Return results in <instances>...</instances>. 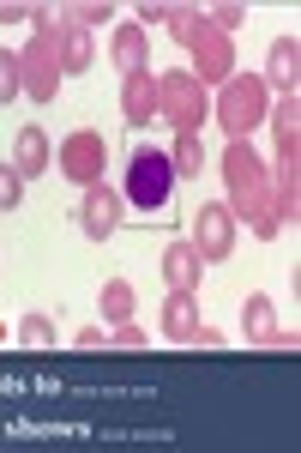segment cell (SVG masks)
I'll list each match as a JSON object with an SVG mask.
<instances>
[{
    "label": "cell",
    "instance_id": "cell-33",
    "mask_svg": "<svg viewBox=\"0 0 301 453\" xmlns=\"http://www.w3.org/2000/svg\"><path fill=\"white\" fill-rule=\"evenodd\" d=\"M0 345H12V326H6V320H0Z\"/></svg>",
    "mask_w": 301,
    "mask_h": 453
},
{
    "label": "cell",
    "instance_id": "cell-20",
    "mask_svg": "<svg viewBox=\"0 0 301 453\" xmlns=\"http://www.w3.org/2000/svg\"><path fill=\"white\" fill-rule=\"evenodd\" d=\"M12 345H25V350H55L61 345V333H55V320L42 309H31V314H19L12 320Z\"/></svg>",
    "mask_w": 301,
    "mask_h": 453
},
{
    "label": "cell",
    "instance_id": "cell-2",
    "mask_svg": "<svg viewBox=\"0 0 301 453\" xmlns=\"http://www.w3.org/2000/svg\"><path fill=\"white\" fill-rule=\"evenodd\" d=\"M271 109V91L260 73H230L223 85H217V97H211V115H217V127L230 134V140H247L260 121H266Z\"/></svg>",
    "mask_w": 301,
    "mask_h": 453
},
{
    "label": "cell",
    "instance_id": "cell-31",
    "mask_svg": "<svg viewBox=\"0 0 301 453\" xmlns=\"http://www.w3.org/2000/svg\"><path fill=\"white\" fill-rule=\"evenodd\" d=\"M36 6H25V0H0V25H25Z\"/></svg>",
    "mask_w": 301,
    "mask_h": 453
},
{
    "label": "cell",
    "instance_id": "cell-26",
    "mask_svg": "<svg viewBox=\"0 0 301 453\" xmlns=\"http://www.w3.org/2000/svg\"><path fill=\"white\" fill-rule=\"evenodd\" d=\"M12 97H25V85H19V49H0V104H12Z\"/></svg>",
    "mask_w": 301,
    "mask_h": 453
},
{
    "label": "cell",
    "instance_id": "cell-15",
    "mask_svg": "<svg viewBox=\"0 0 301 453\" xmlns=\"http://www.w3.org/2000/svg\"><path fill=\"white\" fill-rule=\"evenodd\" d=\"M121 115H127V127H151L157 121V73L121 79Z\"/></svg>",
    "mask_w": 301,
    "mask_h": 453
},
{
    "label": "cell",
    "instance_id": "cell-24",
    "mask_svg": "<svg viewBox=\"0 0 301 453\" xmlns=\"http://www.w3.org/2000/svg\"><path fill=\"white\" fill-rule=\"evenodd\" d=\"M72 19L85 25V31H102V25H115V6L109 0H79V6H67Z\"/></svg>",
    "mask_w": 301,
    "mask_h": 453
},
{
    "label": "cell",
    "instance_id": "cell-19",
    "mask_svg": "<svg viewBox=\"0 0 301 453\" xmlns=\"http://www.w3.org/2000/svg\"><path fill=\"white\" fill-rule=\"evenodd\" d=\"M133 309H139V296H133V284H127V279H109V284L97 290V320H102V326L133 320Z\"/></svg>",
    "mask_w": 301,
    "mask_h": 453
},
{
    "label": "cell",
    "instance_id": "cell-29",
    "mask_svg": "<svg viewBox=\"0 0 301 453\" xmlns=\"http://www.w3.org/2000/svg\"><path fill=\"white\" fill-rule=\"evenodd\" d=\"M72 345H79V350H109V326H102V320L79 326V333H72Z\"/></svg>",
    "mask_w": 301,
    "mask_h": 453
},
{
    "label": "cell",
    "instance_id": "cell-4",
    "mask_svg": "<svg viewBox=\"0 0 301 453\" xmlns=\"http://www.w3.org/2000/svg\"><path fill=\"white\" fill-rule=\"evenodd\" d=\"M157 121H169L175 134H199L205 121H211V91L187 67L157 73Z\"/></svg>",
    "mask_w": 301,
    "mask_h": 453
},
{
    "label": "cell",
    "instance_id": "cell-12",
    "mask_svg": "<svg viewBox=\"0 0 301 453\" xmlns=\"http://www.w3.org/2000/svg\"><path fill=\"white\" fill-rule=\"evenodd\" d=\"M55 55H61V67H67V73H85V67H91V55H97V31H85L67 6H55Z\"/></svg>",
    "mask_w": 301,
    "mask_h": 453
},
{
    "label": "cell",
    "instance_id": "cell-23",
    "mask_svg": "<svg viewBox=\"0 0 301 453\" xmlns=\"http://www.w3.org/2000/svg\"><path fill=\"white\" fill-rule=\"evenodd\" d=\"M169 170H175V181L205 170V140L199 134H175V145H169Z\"/></svg>",
    "mask_w": 301,
    "mask_h": 453
},
{
    "label": "cell",
    "instance_id": "cell-16",
    "mask_svg": "<svg viewBox=\"0 0 301 453\" xmlns=\"http://www.w3.org/2000/svg\"><path fill=\"white\" fill-rule=\"evenodd\" d=\"M163 279H169V290H199V279H205V260H199V248L187 242V236L163 248Z\"/></svg>",
    "mask_w": 301,
    "mask_h": 453
},
{
    "label": "cell",
    "instance_id": "cell-9",
    "mask_svg": "<svg viewBox=\"0 0 301 453\" xmlns=\"http://www.w3.org/2000/svg\"><path fill=\"white\" fill-rule=\"evenodd\" d=\"M266 188H271V206L283 218V230H290L296 211H301V140L277 145V175H266Z\"/></svg>",
    "mask_w": 301,
    "mask_h": 453
},
{
    "label": "cell",
    "instance_id": "cell-7",
    "mask_svg": "<svg viewBox=\"0 0 301 453\" xmlns=\"http://www.w3.org/2000/svg\"><path fill=\"white\" fill-rule=\"evenodd\" d=\"M121 218H127V200H121V188L97 181V188H85V194H79V230H85L91 242H109V236L121 230Z\"/></svg>",
    "mask_w": 301,
    "mask_h": 453
},
{
    "label": "cell",
    "instance_id": "cell-14",
    "mask_svg": "<svg viewBox=\"0 0 301 453\" xmlns=\"http://www.w3.org/2000/svg\"><path fill=\"white\" fill-rule=\"evenodd\" d=\"M109 61L121 67V79H133V73H151V36H145V25H115L109 31Z\"/></svg>",
    "mask_w": 301,
    "mask_h": 453
},
{
    "label": "cell",
    "instance_id": "cell-11",
    "mask_svg": "<svg viewBox=\"0 0 301 453\" xmlns=\"http://www.w3.org/2000/svg\"><path fill=\"white\" fill-rule=\"evenodd\" d=\"M217 170H223V188L235 194H247V188H266V157L253 151V140H230L223 145V157H217Z\"/></svg>",
    "mask_w": 301,
    "mask_h": 453
},
{
    "label": "cell",
    "instance_id": "cell-32",
    "mask_svg": "<svg viewBox=\"0 0 301 453\" xmlns=\"http://www.w3.org/2000/svg\"><path fill=\"white\" fill-rule=\"evenodd\" d=\"M187 345H199V350H223V333H217V326H193V339H187Z\"/></svg>",
    "mask_w": 301,
    "mask_h": 453
},
{
    "label": "cell",
    "instance_id": "cell-1",
    "mask_svg": "<svg viewBox=\"0 0 301 453\" xmlns=\"http://www.w3.org/2000/svg\"><path fill=\"white\" fill-rule=\"evenodd\" d=\"M169 36L193 55V79H199L205 91H217L223 79L235 73V36L211 31V19H205V6H175V19H169Z\"/></svg>",
    "mask_w": 301,
    "mask_h": 453
},
{
    "label": "cell",
    "instance_id": "cell-17",
    "mask_svg": "<svg viewBox=\"0 0 301 453\" xmlns=\"http://www.w3.org/2000/svg\"><path fill=\"white\" fill-rule=\"evenodd\" d=\"M49 157H55V151H49V134H42V127H19V134H12V170L25 175V181L49 170Z\"/></svg>",
    "mask_w": 301,
    "mask_h": 453
},
{
    "label": "cell",
    "instance_id": "cell-18",
    "mask_svg": "<svg viewBox=\"0 0 301 453\" xmlns=\"http://www.w3.org/2000/svg\"><path fill=\"white\" fill-rule=\"evenodd\" d=\"M193 326H199V296H193V290H169L163 333L175 339V345H187V339H193Z\"/></svg>",
    "mask_w": 301,
    "mask_h": 453
},
{
    "label": "cell",
    "instance_id": "cell-27",
    "mask_svg": "<svg viewBox=\"0 0 301 453\" xmlns=\"http://www.w3.org/2000/svg\"><path fill=\"white\" fill-rule=\"evenodd\" d=\"M109 345L115 350H151V333L133 326V320H121V326H109Z\"/></svg>",
    "mask_w": 301,
    "mask_h": 453
},
{
    "label": "cell",
    "instance_id": "cell-30",
    "mask_svg": "<svg viewBox=\"0 0 301 453\" xmlns=\"http://www.w3.org/2000/svg\"><path fill=\"white\" fill-rule=\"evenodd\" d=\"M169 19H175V6H169V0H145V6L133 12V25H169Z\"/></svg>",
    "mask_w": 301,
    "mask_h": 453
},
{
    "label": "cell",
    "instance_id": "cell-5",
    "mask_svg": "<svg viewBox=\"0 0 301 453\" xmlns=\"http://www.w3.org/2000/svg\"><path fill=\"white\" fill-rule=\"evenodd\" d=\"M61 55H55V31H31L25 36V49H19V85H25V97L31 104H55L61 97Z\"/></svg>",
    "mask_w": 301,
    "mask_h": 453
},
{
    "label": "cell",
    "instance_id": "cell-22",
    "mask_svg": "<svg viewBox=\"0 0 301 453\" xmlns=\"http://www.w3.org/2000/svg\"><path fill=\"white\" fill-rule=\"evenodd\" d=\"M266 121H271V134H277V145H296L301 140V97H296V91L277 97V104L266 109Z\"/></svg>",
    "mask_w": 301,
    "mask_h": 453
},
{
    "label": "cell",
    "instance_id": "cell-13",
    "mask_svg": "<svg viewBox=\"0 0 301 453\" xmlns=\"http://www.w3.org/2000/svg\"><path fill=\"white\" fill-rule=\"evenodd\" d=\"M260 79H266V91H277V97H290V91H296L301 85V36H271V55H266V73H260Z\"/></svg>",
    "mask_w": 301,
    "mask_h": 453
},
{
    "label": "cell",
    "instance_id": "cell-10",
    "mask_svg": "<svg viewBox=\"0 0 301 453\" xmlns=\"http://www.w3.org/2000/svg\"><path fill=\"white\" fill-rule=\"evenodd\" d=\"M230 206V218L241 224V230H253L260 242H277L283 236V218H277V206H271V188H247V194H235V200H223Z\"/></svg>",
    "mask_w": 301,
    "mask_h": 453
},
{
    "label": "cell",
    "instance_id": "cell-6",
    "mask_svg": "<svg viewBox=\"0 0 301 453\" xmlns=\"http://www.w3.org/2000/svg\"><path fill=\"white\" fill-rule=\"evenodd\" d=\"M55 164H61V175L85 194V188H97L102 170H109V140H102L97 127H72L67 140L55 145Z\"/></svg>",
    "mask_w": 301,
    "mask_h": 453
},
{
    "label": "cell",
    "instance_id": "cell-28",
    "mask_svg": "<svg viewBox=\"0 0 301 453\" xmlns=\"http://www.w3.org/2000/svg\"><path fill=\"white\" fill-rule=\"evenodd\" d=\"M19 200H25V175L12 164H0V211H19Z\"/></svg>",
    "mask_w": 301,
    "mask_h": 453
},
{
    "label": "cell",
    "instance_id": "cell-21",
    "mask_svg": "<svg viewBox=\"0 0 301 453\" xmlns=\"http://www.w3.org/2000/svg\"><path fill=\"white\" fill-rule=\"evenodd\" d=\"M271 333H277V303H271V296H247V303H241V339L266 345Z\"/></svg>",
    "mask_w": 301,
    "mask_h": 453
},
{
    "label": "cell",
    "instance_id": "cell-25",
    "mask_svg": "<svg viewBox=\"0 0 301 453\" xmlns=\"http://www.w3.org/2000/svg\"><path fill=\"white\" fill-rule=\"evenodd\" d=\"M205 19H211V31L235 36V31H241V25H247V6H241V0H223V6H211Z\"/></svg>",
    "mask_w": 301,
    "mask_h": 453
},
{
    "label": "cell",
    "instance_id": "cell-3",
    "mask_svg": "<svg viewBox=\"0 0 301 453\" xmlns=\"http://www.w3.org/2000/svg\"><path fill=\"white\" fill-rule=\"evenodd\" d=\"M121 200H127V211H163L169 200H175V170H169V151H157V145H139L133 157H127Z\"/></svg>",
    "mask_w": 301,
    "mask_h": 453
},
{
    "label": "cell",
    "instance_id": "cell-8",
    "mask_svg": "<svg viewBox=\"0 0 301 453\" xmlns=\"http://www.w3.org/2000/svg\"><path fill=\"white\" fill-rule=\"evenodd\" d=\"M235 230H241V224L230 218V206H223V200H211V206L193 211V236H187V242L199 248V260H230Z\"/></svg>",
    "mask_w": 301,
    "mask_h": 453
}]
</instances>
